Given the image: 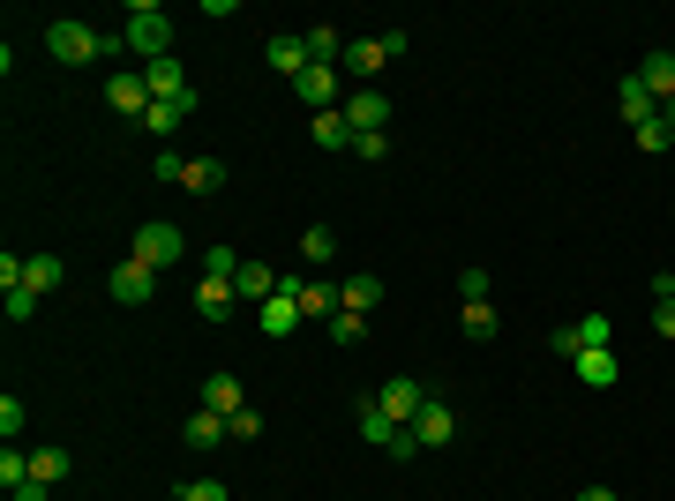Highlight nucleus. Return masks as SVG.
Here are the masks:
<instances>
[{
    "instance_id": "f257e3e1",
    "label": "nucleus",
    "mask_w": 675,
    "mask_h": 501,
    "mask_svg": "<svg viewBox=\"0 0 675 501\" xmlns=\"http://www.w3.org/2000/svg\"><path fill=\"white\" fill-rule=\"evenodd\" d=\"M121 38H128V53L143 67H150V61H173V15H165L158 0H135L128 23H121Z\"/></svg>"
},
{
    "instance_id": "f03ea898",
    "label": "nucleus",
    "mask_w": 675,
    "mask_h": 501,
    "mask_svg": "<svg viewBox=\"0 0 675 501\" xmlns=\"http://www.w3.org/2000/svg\"><path fill=\"white\" fill-rule=\"evenodd\" d=\"M46 53L61 67H90V61H106V30H90V23H46Z\"/></svg>"
},
{
    "instance_id": "7ed1b4c3",
    "label": "nucleus",
    "mask_w": 675,
    "mask_h": 501,
    "mask_svg": "<svg viewBox=\"0 0 675 501\" xmlns=\"http://www.w3.org/2000/svg\"><path fill=\"white\" fill-rule=\"evenodd\" d=\"M345 90H353V83H345L338 67H323V61H308L300 75H293V98H300L308 113H338V105H345Z\"/></svg>"
},
{
    "instance_id": "20e7f679",
    "label": "nucleus",
    "mask_w": 675,
    "mask_h": 501,
    "mask_svg": "<svg viewBox=\"0 0 675 501\" xmlns=\"http://www.w3.org/2000/svg\"><path fill=\"white\" fill-rule=\"evenodd\" d=\"M360 435L376 441V449H383V456H420V441H413V427H398V419H391V412H383V404H376V397H360Z\"/></svg>"
},
{
    "instance_id": "39448f33",
    "label": "nucleus",
    "mask_w": 675,
    "mask_h": 501,
    "mask_svg": "<svg viewBox=\"0 0 675 501\" xmlns=\"http://www.w3.org/2000/svg\"><path fill=\"white\" fill-rule=\"evenodd\" d=\"M135 262H150V270H165V262H188V233H181V225H165V217L135 225Z\"/></svg>"
},
{
    "instance_id": "423d86ee",
    "label": "nucleus",
    "mask_w": 675,
    "mask_h": 501,
    "mask_svg": "<svg viewBox=\"0 0 675 501\" xmlns=\"http://www.w3.org/2000/svg\"><path fill=\"white\" fill-rule=\"evenodd\" d=\"M391 67V46L383 38H345V61H338V75L353 83V90H368V75H383Z\"/></svg>"
},
{
    "instance_id": "0eeeda50",
    "label": "nucleus",
    "mask_w": 675,
    "mask_h": 501,
    "mask_svg": "<svg viewBox=\"0 0 675 501\" xmlns=\"http://www.w3.org/2000/svg\"><path fill=\"white\" fill-rule=\"evenodd\" d=\"M338 113H345L353 135H383V127H391V98H383V90H345Z\"/></svg>"
},
{
    "instance_id": "6e6552de",
    "label": "nucleus",
    "mask_w": 675,
    "mask_h": 501,
    "mask_svg": "<svg viewBox=\"0 0 675 501\" xmlns=\"http://www.w3.org/2000/svg\"><path fill=\"white\" fill-rule=\"evenodd\" d=\"M106 292H113V300H121V308H143V300H150V292H158V270H150V262H113V277H106Z\"/></svg>"
},
{
    "instance_id": "1a4fd4ad",
    "label": "nucleus",
    "mask_w": 675,
    "mask_h": 501,
    "mask_svg": "<svg viewBox=\"0 0 675 501\" xmlns=\"http://www.w3.org/2000/svg\"><path fill=\"white\" fill-rule=\"evenodd\" d=\"M278 292L300 300V322H331V314H338V285H323V277H285Z\"/></svg>"
},
{
    "instance_id": "9d476101",
    "label": "nucleus",
    "mask_w": 675,
    "mask_h": 501,
    "mask_svg": "<svg viewBox=\"0 0 675 501\" xmlns=\"http://www.w3.org/2000/svg\"><path fill=\"white\" fill-rule=\"evenodd\" d=\"M376 404H383V412H391L398 427H413V419H420V404H428V389H420L413 375H391L383 389H376Z\"/></svg>"
},
{
    "instance_id": "9b49d317",
    "label": "nucleus",
    "mask_w": 675,
    "mask_h": 501,
    "mask_svg": "<svg viewBox=\"0 0 675 501\" xmlns=\"http://www.w3.org/2000/svg\"><path fill=\"white\" fill-rule=\"evenodd\" d=\"M106 105L113 113H150V83H143V67H121V75H106Z\"/></svg>"
},
{
    "instance_id": "f8f14e48",
    "label": "nucleus",
    "mask_w": 675,
    "mask_h": 501,
    "mask_svg": "<svg viewBox=\"0 0 675 501\" xmlns=\"http://www.w3.org/2000/svg\"><path fill=\"white\" fill-rule=\"evenodd\" d=\"M413 441H420V449H443V441H458V412H451L443 397H428V404H420V419H413Z\"/></svg>"
},
{
    "instance_id": "ddd939ff",
    "label": "nucleus",
    "mask_w": 675,
    "mask_h": 501,
    "mask_svg": "<svg viewBox=\"0 0 675 501\" xmlns=\"http://www.w3.org/2000/svg\"><path fill=\"white\" fill-rule=\"evenodd\" d=\"M263 61L278 67L285 83H293V75L308 67V30H278V38H270V46H263Z\"/></svg>"
},
{
    "instance_id": "4468645a",
    "label": "nucleus",
    "mask_w": 675,
    "mask_h": 501,
    "mask_svg": "<svg viewBox=\"0 0 675 501\" xmlns=\"http://www.w3.org/2000/svg\"><path fill=\"white\" fill-rule=\"evenodd\" d=\"M256 329H263V337H293V329H300V300H293V292H270L263 308H256Z\"/></svg>"
},
{
    "instance_id": "2eb2a0df",
    "label": "nucleus",
    "mask_w": 675,
    "mask_h": 501,
    "mask_svg": "<svg viewBox=\"0 0 675 501\" xmlns=\"http://www.w3.org/2000/svg\"><path fill=\"white\" fill-rule=\"evenodd\" d=\"M143 83H150V105H173V98L196 90V83L181 75V61H150V67H143Z\"/></svg>"
},
{
    "instance_id": "dca6fc26",
    "label": "nucleus",
    "mask_w": 675,
    "mask_h": 501,
    "mask_svg": "<svg viewBox=\"0 0 675 501\" xmlns=\"http://www.w3.org/2000/svg\"><path fill=\"white\" fill-rule=\"evenodd\" d=\"M285 277L270 270V262H241V277H233V300H248V308H263L270 292H278Z\"/></svg>"
},
{
    "instance_id": "f3484780",
    "label": "nucleus",
    "mask_w": 675,
    "mask_h": 501,
    "mask_svg": "<svg viewBox=\"0 0 675 501\" xmlns=\"http://www.w3.org/2000/svg\"><path fill=\"white\" fill-rule=\"evenodd\" d=\"M615 105H623V121H630V127H646L653 113H661V98H653L638 75H630V83H615Z\"/></svg>"
},
{
    "instance_id": "a211bd4d",
    "label": "nucleus",
    "mask_w": 675,
    "mask_h": 501,
    "mask_svg": "<svg viewBox=\"0 0 675 501\" xmlns=\"http://www.w3.org/2000/svg\"><path fill=\"white\" fill-rule=\"evenodd\" d=\"M225 412H210V404H196V412H188V449H225Z\"/></svg>"
},
{
    "instance_id": "6ab92c4d",
    "label": "nucleus",
    "mask_w": 675,
    "mask_h": 501,
    "mask_svg": "<svg viewBox=\"0 0 675 501\" xmlns=\"http://www.w3.org/2000/svg\"><path fill=\"white\" fill-rule=\"evenodd\" d=\"M202 404H210V412H225V419H233V412H241V404H248V389H241V375H210V381H202Z\"/></svg>"
},
{
    "instance_id": "aec40b11",
    "label": "nucleus",
    "mask_w": 675,
    "mask_h": 501,
    "mask_svg": "<svg viewBox=\"0 0 675 501\" xmlns=\"http://www.w3.org/2000/svg\"><path fill=\"white\" fill-rule=\"evenodd\" d=\"M61 277H68V262L61 254H30V270H23V285L46 300V292H61Z\"/></svg>"
},
{
    "instance_id": "412c9836",
    "label": "nucleus",
    "mask_w": 675,
    "mask_h": 501,
    "mask_svg": "<svg viewBox=\"0 0 675 501\" xmlns=\"http://www.w3.org/2000/svg\"><path fill=\"white\" fill-rule=\"evenodd\" d=\"M188 113H196V90H188V98H173V105H150V113H143V127H150V135H181V121H188Z\"/></svg>"
},
{
    "instance_id": "4be33fe9",
    "label": "nucleus",
    "mask_w": 675,
    "mask_h": 501,
    "mask_svg": "<svg viewBox=\"0 0 675 501\" xmlns=\"http://www.w3.org/2000/svg\"><path fill=\"white\" fill-rule=\"evenodd\" d=\"M308 61H323V67L345 61V38H338V23H308Z\"/></svg>"
},
{
    "instance_id": "5701e85b",
    "label": "nucleus",
    "mask_w": 675,
    "mask_h": 501,
    "mask_svg": "<svg viewBox=\"0 0 675 501\" xmlns=\"http://www.w3.org/2000/svg\"><path fill=\"white\" fill-rule=\"evenodd\" d=\"M181 188H188V195H218V188H225V165H218V158H188Z\"/></svg>"
},
{
    "instance_id": "b1692460",
    "label": "nucleus",
    "mask_w": 675,
    "mask_h": 501,
    "mask_svg": "<svg viewBox=\"0 0 675 501\" xmlns=\"http://www.w3.org/2000/svg\"><path fill=\"white\" fill-rule=\"evenodd\" d=\"M196 314H202V322H225V314H233V285L202 277V285H196Z\"/></svg>"
},
{
    "instance_id": "393cba45",
    "label": "nucleus",
    "mask_w": 675,
    "mask_h": 501,
    "mask_svg": "<svg viewBox=\"0 0 675 501\" xmlns=\"http://www.w3.org/2000/svg\"><path fill=\"white\" fill-rule=\"evenodd\" d=\"M458 329H466L472 345H488V337L503 329V322H495V300H466V314H458Z\"/></svg>"
},
{
    "instance_id": "a878e982",
    "label": "nucleus",
    "mask_w": 675,
    "mask_h": 501,
    "mask_svg": "<svg viewBox=\"0 0 675 501\" xmlns=\"http://www.w3.org/2000/svg\"><path fill=\"white\" fill-rule=\"evenodd\" d=\"M376 300H383V285H376V277H368V270H360V277H345V285H338V308H353V314H368V308H376Z\"/></svg>"
},
{
    "instance_id": "bb28decb",
    "label": "nucleus",
    "mask_w": 675,
    "mask_h": 501,
    "mask_svg": "<svg viewBox=\"0 0 675 501\" xmlns=\"http://www.w3.org/2000/svg\"><path fill=\"white\" fill-rule=\"evenodd\" d=\"M570 375L593 381V389H608V381H615V345H608V352H578V360H570Z\"/></svg>"
},
{
    "instance_id": "cd10ccee",
    "label": "nucleus",
    "mask_w": 675,
    "mask_h": 501,
    "mask_svg": "<svg viewBox=\"0 0 675 501\" xmlns=\"http://www.w3.org/2000/svg\"><path fill=\"white\" fill-rule=\"evenodd\" d=\"M638 83H646L653 98H675V53H646V67H638Z\"/></svg>"
},
{
    "instance_id": "c85d7f7f",
    "label": "nucleus",
    "mask_w": 675,
    "mask_h": 501,
    "mask_svg": "<svg viewBox=\"0 0 675 501\" xmlns=\"http://www.w3.org/2000/svg\"><path fill=\"white\" fill-rule=\"evenodd\" d=\"M331 254H338V233H331V225H308V233H300V262H316V270H323Z\"/></svg>"
},
{
    "instance_id": "c756f323",
    "label": "nucleus",
    "mask_w": 675,
    "mask_h": 501,
    "mask_svg": "<svg viewBox=\"0 0 675 501\" xmlns=\"http://www.w3.org/2000/svg\"><path fill=\"white\" fill-rule=\"evenodd\" d=\"M316 150H353V127H345V113H316Z\"/></svg>"
},
{
    "instance_id": "7c9ffc66",
    "label": "nucleus",
    "mask_w": 675,
    "mask_h": 501,
    "mask_svg": "<svg viewBox=\"0 0 675 501\" xmlns=\"http://www.w3.org/2000/svg\"><path fill=\"white\" fill-rule=\"evenodd\" d=\"M30 479L61 487V479H68V449H30Z\"/></svg>"
},
{
    "instance_id": "2f4dec72",
    "label": "nucleus",
    "mask_w": 675,
    "mask_h": 501,
    "mask_svg": "<svg viewBox=\"0 0 675 501\" xmlns=\"http://www.w3.org/2000/svg\"><path fill=\"white\" fill-rule=\"evenodd\" d=\"M196 270H202V277H218V285H233V277H241V254H233V248H202Z\"/></svg>"
},
{
    "instance_id": "473e14b6",
    "label": "nucleus",
    "mask_w": 675,
    "mask_h": 501,
    "mask_svg": "<svg viewBox=\"0 0 675 501\" xmlns=\"http://www.w3.org/2000/svg\"><path fill=\"white\" fill-rule=\"evenodd\" d=\"M0 487H8V494H15V487H30V456H23L15 441L0 449Z\"/></svg>"
},
{
    "instance_id": "72a5a7b5",
    "label": "nucleus",
    "mask_w": 675,
    "mask_h": 501,
    "mask_svg": "<svg viewBox=\"0 0 675 501\" xmlns=\"http://www.w3.org/2000/svg\"><path fill=\"white\" fill-rule=\"evenodd\" d=\"M488 292H495V277H488L480 262H466V270H458V300H488Z\"/></svg>"
},
{
    "instance_id": "f704fd0d",
    "label": "nucleus",
    "mask_w": 675,
    "mask_h": 501,
    "mask_svg": "<svg viewBox=\"0 0 675 501\" xmlns=\"http://www.w3.org/2000/svg\"><path fill=\"white\" fill-rule=\"evenodd\" d=\"M331 337H338V345H360V337H368V314L338 308V314H331Z\"/></svg>"
},
{
    "instance_id": "c9c22d12",
    "label": "nucleus",
    "mask_w": 675,
    "mask_h": 501,
    "mask_svg": "<svg viewBox=\"0 0 675 501\" xmlns=\"http://www.w3.org/2000/svg\"><path fill=\"white\" fill-rule=\"evenodd\" d=\"M225 435H233V441H256V435H263V412H256V404H241V412L225 419Z\"/></svg>"
},
{
    "instance_id": "e433bc0d",
    "label": "nucleus",
    "mask_w": 675,
    "mask_h": 501,
    "mask_svg": "<svg viewBox=\"0 0 675 501\" xmlns=\"http://www.w3.org/2000/svg\"><path fill=\"white\" fill-rule=\"evenodd\" d=\"M173 501H233V487H225V479H188Z\"/></svg>"
},
{
    "instance_id": "4c0bfd02",
    "label": "nucleus",
    "mask_w": 675,
    "mask_h": 501,
    "mask_svg": "<svg viewBox=\"0 0 675 501\" xmlns=\"http://www.w3.org/2000/svg\"><path fill=\"white\" fill-rule=\"evenodd\" d=\"M150 173H158L165 188H181V173H188V158H181V150H158V158H150Z\"/></svg>"
},
{
    "instance_id": "58836bf2",
    "label": "nucleus",
    "mask_w": 675,
    "mask_h": 501,
    "mask_svg": "<svg viewBox=\"0 0 675 501\" xmlns=\"http://www.w3.org/2000/svg\"><path fill=\"white\" fill-rule=\"evenodd\" d=\"M668 142H675V127L661 121V113H653V121L638 127V150H668Z\"/></svg>"
},
{
    "instance_id": "ea45409f",
    "label": "nucleus",
    "mask_w": 675,
    "mask_h": 501,
    "mask_svg": "<svg viewBox=\"0 0 675 501\" xmlns=\"http://www.w3.org/2000/svg\"><path fill=\"white\" fill-rule=\"evenodd\" d=\"M353 158H368V165H383V158H391V135H353Z\"/></svg>"
},
{
    "instance_id": "a19ab883",
    "label": "nucleus",
    "mask_w": 675,
    "mask_h": 501,
    "mask_svg": "<svg viewBox=\"0 0 675 501\" xmlns=\"http://www.w3.org/2000/svg\"><path fill=\"white\" fill-rule=\"evenodd\" d=\"M30 314H38V292H30V285H15V292H8V322H30Z\"/></svg>"
},
{
    "instance_id": "79ce46f5",
    "label": "nucleus",
    "mask_w": 675,
    "mask_h": 501,
    "mask_svg": "<svg viewBox=\"0 0 675 501\" xmlns=\"http://www.w3.org/2000/svg\"><path fill=\"white\" fill-rule=\"evenodd\" d=\"M0 435H8V441L23 435V404H15V397H0Z\"/></svg>"
},
{
    "instance_id": "37998d69",
    "label": "nucleus",
    "mask_w": 675,
    "mask_h": 501,
    "mask_svg": "<svg viewBox=\"0 0 675 501\" xmlns=\"http://www.w3.org/2000/svg\"><path fill=\"white\" fill-rule=\"evenodd\" d=\"M653 329H661V337L675 345V300H653Z\"/></svg>"
},
{
    "instance_id": "c03bdc74",
    "label": "nucleus",
    "mask_w": 675,
    "mask_h": 501,
    "mask_svg": "<svg viewBox=\"0 0 675 501\" xmlns=\"http://www.w3.org/2000/svg\"><path fill=\"white\" fill-rule=\"evenodd\" d=\"M8 501H53V487H46V479H30V487H15Z\"/></svg>"
},
{
    "instance_id": "a18cd8bd",
    "label": "nucleus",
    "mask_w": 675,
    "mask_h": 501,
    "mask_svg": "<svg viewBox=\"0 0 675 501\" xmlns=\"http://www.w3.org/2000/svg\"><path fill=\"white\" fill-rule=\"evenodd\" d=\"M578 501H615V487H578Z\"/></svg>"
},
{
    "instance_id": "49530a36",
    "label": "nucleus",
    "mask_w": 675,
    "mask_h": 501,
    "mask_svg": "<svg viewBox=\"0 0 675 501\" xmlns=\"http://www.w3.org/2000/svg\"><path fill=\"white\" fill-rule=\"evenodd\" d=\"M661 121H668V127H675V98H661Z\"/></svg>"
}]
</instances>
